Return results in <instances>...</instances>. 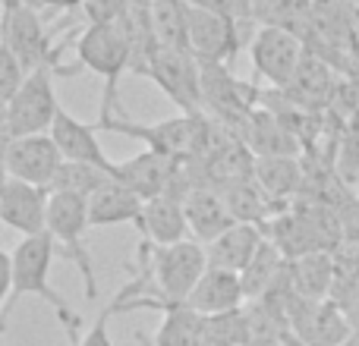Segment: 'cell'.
<instances>
[{"instance_id": "cell-1", "label": "cell", "mask_w": 359, "mask_h": 346, "mask_svg": "<svg viewBox=\"0 0 359 346\" xmlns=\"http://www.w3.org/2000/svg\"><path fill=\"white\" fill-rule=\"evenodd\" d=\"M57 255V242L50 233L41 236H22L16 249L6 255V303H4V324L10 321L13 309L22 296H38L48 303L50 309L60 315V324L67 337H73L82 328V318L67 309L60 296H57L54 284H50V265Z\"/></svg>"}, {"instance_id": "cell-2", "label": "cell", "mask_w": 359, "mask_h": 346, "mask_svg": "<svg viewBox=\"0 0 359 346\" xmlns=\"http://www.w3.org/2000/svg\"><path fill=\"white\" fill-rule=\"evenodd\" d=\"M98 130L104 132H120L126 139H136V142H145L149 151H158V155L168 158H205L211 145V132H215V120H208L205 113H183V117H170L161 120V123H133L126 113H117V117H104L98 120Z\"/></svg>"}, {"instance_id": "cell-3", "label": "cell", "mask_w": 359, "mask_h": 346, "mask_svg": "<svg viewBox=\"0 0 359 346\" xmlns=\"http://www.w3.org/2000/svg\"><path fill=\"white\" fill-rule=\"evenodd\" d=\"M76 57L86 69H92L95 76L104 79V101H101V117H114L117 107V82L123 73H130V60H133V44L130 35L120 22H98L88 25L76 41Z\"/></svg>"}, {"instance_id": "cell-4", "label": "cell", "mask_w": 359, "mask_h": 346, "mask_svg": "<svg viewBox=\"0 0 359 346\" xmlns=\"http://www.w3.org/2000/svg\"><path fill=\"white\" fill-rule=\"evenodd\" d=\"M54 76L57 67H38L29 73L25 85L19 88V95L4 104V142L6 139H22V136H41L50 132L57 113L63 111L57 104V92H54Z\"/></svg>"}, {"instance_id": "cell-5", "label": "cell", "mask_w": 359, "mask_h": 346, "mask_svg": "<svg viewBox=\"0 0 359 346\" xmlns=\"http://www.w3.org/2000/svg\"><path fill=\"white\" fill-rule=\"evenodd\" d=\"M92 230L88 223V198L69 195V192H50L48 205V233L54 242L63 249V258L73 261L86 277V296L98 299V286H95V271H92V255L86 249V233Z\"/></svg>"}, {"instance_id": "cell-6", "label": "cell", "mask_w": 359, "mask_h": 346, "mask_svg": "<svg viewBox=\"0 0 359 346\" xmlns=\"http://www.w3.org/2000/svg\"><path fill=\"white\" fill-rule=\"evenodd\" d=\"M249 57H252L255 76H262L274 88L287 92L309 54H306L303 38L293 29H287V25H259V32L249 38Z\"/></svg>"}, {"instance_id": "cell-7", "label": "cell", "mask_w": 359, "mask_h": 346, "mask_svg": "<svg viewBox=\"0 0 359 346\" xmlns=\"http://www.w3.org/2000/svg\"><path fill=\"white\" fill-rule=\"evenodd\" d=\"M145 76H149L183 113H202L205 111L202 63H198V57L192 54V50L158 48V54L151 57Z\"/></svg>"}, {"instance_id": "cell-8", "label": "cell", "mask_w": 359, "mask_h": 346, "mask_svg": "<svg viewBox=\"0 0 359 346\" xmlns=\"http://www.w3.org/2000/svg\"><path fill=\"white\" fill-rule=\"evenodd\" d=\"M4 48H10L25 69H38L57 63V50L50 48V35L41 16L25 0H4Z\"/></svg>"}, {"instance_id": "cell-9", "label": "cell", "mask_w": 359, "mask_h": 346, "mask_svg": "<svg viewBox=\"0 0 359 346\" xmlns=\"http://www.w3.org/2000/svg\"><path fill=\"white\" fill-rule=\"evenodd\" d=\"M290 328L299 346H344L356 334V324L344 315L334 299H293L290 305Z\"/></svg>"}, {"instance_id": "cell-10", "label": "cell", "mask_w": 359, "mask_h": 346, "mask_svg": "<svg viewBox=\"0 0 359 346\" xmlns=\"http://www.w3.org/2000/svg\"><path fill=\"white\" fill-rule=\"evenodd\" d=\"M252 22L217 16L208 10H189V48L202 63H233L246 44V29Z\"/></svg>"}, {"instance_id": "cell-11", "label": "cell", "mask_w": 359, "mask_h": 346, "mask_svg": "<svg viewBox=\"0 0 359 346\" xmlns=\"http://www.w3.org/2000/svg\"><path fill=\"white\" fill-rule=\"evenodd\" d=\"M63 167V155L50 132L41 136H22V139H6L4 142V173L22 183H35L50 189L57 170Z\"/></svg>"}, {"instance_id": "cell-12", "label": "cell", "mask_w": 359, "mask_h": 346, "mask_svg": "<svg viewBox=\"0 0 359 346\" xmlns=\"http://www.w3.org/2000/svg\"><path fill=\"white\" fill-rule=\"evenodd\" d=\"M48 205H50V189L4 177V186H0V221L10 230H16L22 236L48 233Z\"/></svg>"}, {"instance_id": "cell-13", "label": "cell", "mask_w": 359, "mask_h": 346, "mask_svg": "<svg viewBox=\"0 0 359 346\" xmlns=\"http://www.w3.org/2000/svg\"><path fill=\"white\" fill-rule=\"evenodd\" d=\"M183 205H186V221H189L192 236H196V242H202V246H208L211 240H217V236L227 233L236 223L227 208V198H224L221 186L196 183L186 192Z\"/></svg>"}, {"instance_id": "cell-14", "label": "cell", "mask_w": 359, "mask_h": 346, "mask_svg": "<svg viewBox=\"0 0 359 346\" xmlns=\"http://www.w3.org/2000/svg\"><path fill=\"white\" fill-rule=\"evenodd\" d=\"M240 139L255 158H297L299 139L280 117H274L268 107H255L240 126Z\"/></svg>"}, {"instance_id": "cell-15", "label": "cell", "mask_w": 359, "mask_h": 346, "mask_svg": "<svg viewBox=\"0 0 359 346\" xmlns=\"http://www.w3.org/2000/svg\"><path fill=\"white\" fill-rule=\"evenodd\" d=\"M50 139L57 142L63 161L95 164V167L114 170V161L104 155V148H101V142H98V126L95 123H82V120H76L73 113L60 111L54 120V126H50Z\"/></svg>"}, {"instance_id": "cell-16", "label": "cell", "mask_w": 359, "mask_h": 346, "mask_svg": "<svg viewBox=\"0 0 359 346\" xmlns=\"http://www.w3.org/2000/svg\"><path fill=\"white\" fill-rule=\"evenodd\" d=\"M145 198L126 183L111 177L95 195H88V223L92 227H117V223H142Z\"/></svg>"}, {"instance_id": "cell-17", "label": "cell", "mask_w": 359, "mask_h": 346, "mask_svg": "<svg viewBox=\"0 0 359 346\" xmlns=\"http://www.w3.org/2000/svg\"><path fill=\"white\" fill-rule=\"evenodd\" d=\"M246 303L243 293V280L233 271H221V268H208L202 274V280L196 284V290L186 296V309L198 312V315H224V312H236Z\"/></svg>"}, {"instance_id": "cell-18", "label": "cell", "mask_w": 359, "mask_h": 346, "mask_svg": "<svg viewBox=\"0 0 359 346\" xmlns=\"http://www.w3.org/2000/svg\"><path fill=\"white\" fill-rule=\"evenodd\" d=\"M265 227L259 223H233L227 233H221L217 240H211L205 246L208 255V268H221V271L243 274L249 268V261L255 258V252L265 242Z\"/></svg>"}, {"instance_id": "cell-19", "label": "cell", "mask_w": 359, "mask_h": 346, "mask_svg": "<svg viewBox=\"0 0 359 346\" xmlns=\"http://www.w3.org/2000/svg\"><path fill=\"white\" fill-rule=\"evenodd\" d=\"M136 230L145 236V242H151V246H177V242H183L186 230H189L183 198L174 195V192H164V195H158V198H149V202H145V211H142V223H139Z\"/></svg>"}, {"instance_id": "cell-20", "label": "cell", "mask_w": 359, "mask_h": 346, "mask_svg": "<svg viewBox=\"0 0 359 346\" xmlns=\"http://www.w3.org/2000/svg\"><path fill=\"white\" fill-rule=\"evenodd\" d=\"M290 277H293V290H297L299 299H312V303L331 299L334 284H337L334 252H312V255H303V258H293Z\"/></svg>"}, {"instance_id": "cell-21", "label": "cell", "mask_w": 359, "mask_h": 346, "mask_svg": "<svg viewBox=\"0 0 359 346\" xmlns=\"http://www.w3.org/2000/svg\"><path fill=\"white\" fill-rule=\"evenodd\" d=\"M287 265H290V258H287V255L278 249V242L265 236V242H262V249L255 252V258L249 261V268L240 274L243 293H246V303L265 296V293L280 280V274L287 271Z\"/></svg>"}, {"instance_id": "cell-22", "label": "cell", "mask_w": 359, "mask_h": 346, "mask_svg": "<svg viewBox=\"0 0 359 346\" xmlns=\"http://www.w3.org/2000/svg\"><path fill=\"white\" fill-rule=\"evenodd\" d=\"M189 0H155L149 6L151 29L161 48L192 50L189 48Z\"/></svg>"}, {"instance_id": "cell-23", "label": "cell", "mask_w": 359, "mask_h": 346, "mask_svg": "<svg viewBox=\"0 0 359 346\" xmlns=\"http://www.w3.org/2000/svg\"><path fill=\"white\" fill-rule=\"evenodd\" d=\"M221 192H224V198H227V208L236 223H259V227H268L271 205H278V202H271V198L265 195V189L255 183V177L221 186Z\"/></svg>"}, {"instance_id": "cell-24", "label": "cell", "mask_w": 359, "mask_h": 346, "mask_svg": "<svg viewBox=\"0 0 359 346\" xmlns=\"http://www.w3.org/2000/svg\"><path fill=\"white\" fill-rule=\"evenodd\" d=\"M252 177L271 202L290 198L303 186V167H299L297 158H255Z\"/></svg>"}, {"instance_id": "cell-25", "label": "cell", "mask_w": 359, "mask_h": 346, "mask_svg": "<svg viewBox=\"0 0 359 346\" xmlns=\"http://www.w3.org/2000/svg\"><path fill=\"white\" fill-rule=\"evenodd\" d=\"M164 321L155 334V346H198L205 340V321L208 318L186 305H164Z\"/></svg>"}, {"instance_id": "cell-26", "label": "cell", "mask_w": 359, "mask_h": 346, "mask_svg": "<svg viewBox=\"0 0 359 346\" xmlns=\"http://www.w3.org/2000/svg\"><path fill=\"white\" fill-rule=\"evenodd\" d=\"M114 177V170L107 167H95V164H73L63 161V167L57 170L54 183H50V192H69V195H95L107 179Z\"/></svg>"}, {"instance_id": "cell-27", "label": "cell", "mask_w": 359, "mask_h": 346, "mask_svg": "<svg viewBox=\"0 0 359 346\" xmlns=\"http://www.w3.org/2000/svg\"><path fill=\"white\" fill-rule=\"evenodd\" d=\"M287 95L297 104H322V101H328L331 98V69L322 60H316V57H306L293 85L287 88Z\"/></svg>"}, {"instance_id": "cell-28", "label": "cell", "mask_w": 359, "mask_h": 346, "mask_svg": "<svg viewBox=\"0 0 359 346\" xmlns=\"http://www.w3.org/2000/svg\"><path fill=\"white\" fill-rule=\"evenodd\" d=\"M117 312H123V303H120V293L111 299V303L101 309V315L95 318L92 324H88L86 331H76L69 340H73V346H114L111 343V318L117 315Z\"/></svg>"}, {"instance_id": "cell-29", "label": "cell", "mask_w": 359, "mask_h": 346, "mask_svg": "<svg viewBox=\"0 0 359 346\" xmlns=\"http://www.w3.org/2000/svg\"><path fill=\"white\" fill-rule=\"evenodd\" d=\"M25 79H29L25 63L19 60L10 48L0 44V104H10V101L19 95V88L25 85Z\"/></svg>"}, {"instance_id": "cell-30", "label": "cell", "mask_w": 359, "mask_h": 346, "mask_svg": "<svg viewBox=\"0 0 359 346\" xmlns=\"http://www.w3.org/2000/svg\"><path fill=\"white\" fill-rule=\"evenodd\" d=\"M249 6H252V19L259 25H287L290 29L297 0H249Z\"/></svg>"}, {"instance_id": "cell-31", "label": "cell", "mask_w": 359, "mask_h": 346, "mask_svg": "<svg viewBox=\"0 0 359 346\" xmlns=\"http://www.w3.org/2000/svg\"><path fill=\"white\" fill-rule=\"evenodd\" d=\"M82 10L88 16V25L120 22L133 10V0H82Z\"/></svg>"}, {"instance_id": "cell-32", "label": "cell", "mask_w": 359, "mask_h": 346, "mask_svg": "<svg viewBox=\"0 0 359 346\" xmlns=\"http://www.w3.org/2000/svg\"><path fill=\"white\" fill-rule=\"evenodd\" d=\"M189 6L217 13V16H227V19H236V22H255L249 0H189Z\"/></svg>"}, {"instance_id": "cell-33", "label": "cell", "mask_w": 359, "mask_h": 346, "mask_svg": "<svg viewBox=\"0 0 359 346\" xmlns=\"http://www.w3.org/2000/svg\"><path fill=\"white\" fill-rule=\"evenodd\" d=\"M25 4H32L35 10H41V6H50V10H69V6H82V0H25Z\"/></svg>"}, {"instance_id": "cell-34", "label": "cell", "mask_w": 359, "mask_h": 346, "mask_svg": "<svg viewBox=\"0 0 359 346\" xmlns=\"http://www.w3.org/2000/svg\"><path fill=\"white\" fill-rule=\"evenodd\" d=\"M198 346H230V343H221V340H215V337H208V334H205V340L198 343Z\"/></svg>"}, {"instance_id": "cell-35", "label": "cell", "mask_w": 359, "mask_h": 346, "mask_svg": "<svg viewBox=\"0 0 359 346\" xmlns=\"http://www.w3.org/2000/svg\"><path fill=\"white\" fill-rule=\"evenodd\" d=\"M136 340H139V346H155L149 340V334H142V331H136Z\"/></svg>"}, {"instance_id": "cell-36", "label": "cell", "mask_w": 359, "mask_h": 346, "mask_svg": "<svg viewBox=\"0 0 359 346\" xmlns=\"http://www.w3.org/2000/svg\"><path fill=\"white\" fill-rule=\"evenodd\" d=\"M344 346H359V331H356V334H353V337H350V340H347V343H344Z\"/></svg>"}, {"instance_id": "cell-37", "label": "cell", "mask_w": 359, "mask_h": 346, "mask_svg": "<svg viewBox=\"0 0 359 346\" xmlns=\"http://www.w3.org/2000/svg\"><path fill=\"white\" fill-rule=\"evenodd\" d=\"M249 346H297V343H249Z\"/></svg>"}, {"instance_id": "cell-38", "label": "cell", "mask_w": 359, "mask_h": 346, "mask_svg": "<svg viewBox=\"0 0 359 346\" xmlns=\"http://www.w3.org/2000/svg\"><path fill=\"white\" fill-rule=\"evenodd\" d=\"M133 4H142V6H151V4H155V0H133Z\"/></svg>"}, {"instance_id": "cell-39", "label": "cell", "mask_w": 359, "mask_h": 346, "mask_svg": "<svg viewBox=\"0 0 359 346\" xmlns=\"http://www.w3.org/2000/svg\"><path fill=\"white\" fill-rule=\"evenodd\" d=\"M297 346H299V343H297Z\"/></svg>"}]
</instances>
